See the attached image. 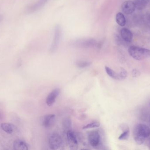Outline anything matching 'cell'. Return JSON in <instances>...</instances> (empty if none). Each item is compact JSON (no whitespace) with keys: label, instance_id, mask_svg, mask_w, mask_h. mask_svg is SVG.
Masks as SVG:
<instances>
[{"label":"cell","instance_id":"obj_1","mask_svg":"<svg viewBox=\"0 0 150 150\" xmlns=\"http://www.w3.org/2000/svg\"><path fill=\"white\" fill-rule=\"evenodd\" d=\"M150 135V129L147 125L137 124L134 127L133 136L136 143L141 145L144 143L145 139Z\"/></svg>","mask_w":150,"mask_h":150},{"label":"cell","instance_id":"obj_2","mask_svg":"<svg viewBox=\"0 0 150 150\" xmlns=\"http://www.w3.org/2000/svg\"><path fill=\"white\" fill-rule=\"evenodd\" d=\"M129 54L132 58L141 61L150 58V50L136 46H131L128 49Z\"/></svg>","mask_w":150,"mask_h":150},{"label":"cell","instance_id":"obj_3","mask_svg":"<svg viewBox=\"0 0 150 150\" xmlns=\"http://www.w3.org/2000/svg\"><path fill=\"white\" fill-rule=\"evenodd\" d=\"M62 143L63 141L62 138L58 134H53L50 136L49 145L51 149H58L61 147Z\"/></svg>","mask_w":150,"mask_h":150},{"label":"cell","instance_id":"obj_4","mask_svg":"<svg viewBox=\"0 0 150 150\" xmlns=\"http://www.w3.org/2000/svg\"><path fill=\"white\" fill-rule=\"evenodd\" d=\"M136 6L134 1H127L122 3V9L125 14L127 15L132 14L135 10Z\"/></svg>","mask_w":150,"mask_h":150},{"label":"cell","instance_id":"obj_5","mask_svg":"<svg viewBox=\"0 0 150 150\" xmlns=\"http://www.w3.org/2000/svg\"><path fill=\"white\" fill-rule=\"evenodd\" d=\"M67 137L70 149L76 150L78 148V142L75 133L72 130H68L67 133Z\"/></svg>","mask_w":150,"mask_h":150},{"label":"cell","instance_id":"obj_6","mask_svg":"<svg viewBox=\"0 0 150 150\" xmlns=\"http://www.w3.org/2000/svg\"><path fill=\"white\" fill-rule=\"evenodd\" d=\"M88 141L92 147L98 146L100 141V136L98 132L97 131L91 132L88 136Z\"/></svg>","mask_w":150,"mask_h":150},{"label":"cell","instance_id":"obj_7","mask_svg":"<svg viewBox=\"0 0 150 150\" xmlns=\"http://www.w3.org/2000/svg\"><path fill=\"white\" fill-rule=\"evenodd\" d=\"M60 93L59 89H54L52 92L49 93L46 99V104L48 106H52L55 103L56 98Z\"/></svg>","mask_w":150,"mask_h":150},{"label":"cell","instance_id":"obj_8","mask_svg":"<svg viewBox=\"0 0 150 150\" xmlns=\"http://www.w3.org/2000/svg\"><path fill=\"white\" fill-rule=\"evenodd\" d=\"M55 119V115L54 114H50L46 115L42 122L43 126L47 128L51 127L54 124Z\"/></svg>","mask_w":150,"mask_h":150},{"label":"cell","instance_id":"obj_9","mask_svg":"<svg viewBox=\"0 0 150 150\" xmlns=\"http://www.w3.org/2000/svg\"><path fill=\"white\" fill-rule=\"evenodd\" d=\"M121 35L122 38L125 41L130 43L133 39V33L130 30L127 28H122L121 31Z\"/></svg>","mask_w":150,"mask_h":150},{"label":"cell","instance_id":"obj_10","mask_svg":"<svg viewBox=\"0 0 150 150\" xmlns=\"http://www.w3.org/2000/svg\"><path fill=\"white\" fill-rule=\"evenodd\" d=\"M13 149L16 150H27L28 146L24 141L18 139L15 141L13 144Z\"/></svg>","mask_w":150,"mask_h":150},{"label":"cell","instance_id":"obj_11","mask_svg":"<svg viewBox=\"0 0 150 150\" xmlns=\"http://www.w3.org/2000/svg\"><path fill=\"white\" fill-rule=\"evenodd\" d=\"M61 36V30L59 26H57L55 30V35L54 38L53 42L52 45L51 49L52 51H54L55 49L57 48L60 40Z\"/></svg>","mask_w":150,"mask_h":150},{"label":"cell","instance_id":"obj_12","mask_svg":"<svg viewBox=\"0 0 150 150\" xmlns=\"http://www.w3.org/2000/svg\"><path fill=\"white\" fill-rule=\"evenodd\" d=\"M106 72L107 74L113 79L115 80H120V76H119V73H116V72L113 70L112 69L109 68V67L106 66L105 67Z\"/></svg>","mask_w":150,"mask_h":150},{"label":"cell","instance_id":"obj_13","mask_svg":"<svg viewBox=\"0 0 150 150\" xmlns=\"http://www.w3.org/2000/svg\"><path fill=\"white\" fill-rule=\"evenodd\" d=\"M116 21L117 23L121 26H123L126 23L125 16L121 12L117 13L116 16Z\"/></svg>","mask_w":150,"mask_h":150},{"label":"cell","instance_id":"obj_14","mask_svg":"<svg viewBox=\"0 0 150 150\" xmlns=\"http://www.w3.org/2000/svg\"><path fill=\"white\" fill-rule=\"evenodd\" d=\"M134 2L136 9L138 10H142L147 6L148 0H135Z\"/></svg>","mask_w":150,"mask_h":150},{"label":"cell","instance_id":"obj_15","mask_svg":"<svg viewBox=\"0 0 150 150\" xmlns=\"http://www.w3.org/2000/svg\"><path fill=\"white\" fill-rule=\"evenodd\" d=\"M123 133L119 136V139L120 140H126L129 137V130L128 127H125L122 129Z\"/></svg>","mask_w":150,"mask_h":150},{"label":"cell","instance_id":"obj_16","mask_svg":"<svg viewBox=\"0 0 150 150\" xmlns=\"http://www.w3.org/2000/svg\"><path fill=\"white\" fill-rule=\"evenodd\" d=\"M1 128L3 130L8 134H11L13 132V127L10 124L3 123L1 124Z\"/></svg>","mask_w":150,"mask_h":150},{"label":"cell","instance_id":"obj_17","mask_svg":"<svg viewBox=\"0 0 150 150\" xmlns=\"http://www.w3.org/2000/svg\"><path fill=\"white\" fill-rule=\"evenodd\" d=\"M91 64V62L86 61H80L77 62L76 65L79 68H83L89 67Z\"/></svg>","mask_w":150,"mask_h":150},{"label":"cell","instance_id":"obj_18","mask_svg":"<svg viewBox=\"0 0 150 150\" xmlns=\"http://www.w3.org/2000/svg\"><path fill=\"white\" fill-rule=\"evenodd\" d=\"M100 126V123L98 122H93L89 123L83 127V129H89L96 128L99 127Z\"/></svg>","mask_w":150,"mask_h":150},{"label":"cell","instance_id":"obj_19","mask_svg":"<svg viewBox=\"0 0 150 150\" xmlns=\"http://www.w3.org/2000/svg\"><path fill=\"white\" fill-rule=\"evenodd\" d=\"M120 80H124L127 76L128 73L124 68H121L120 71L119 73Z\"/></svg>","mask_w":150,"mask_h":150},{"label":"cell","instance_id":"obj_20","mask_svg":"<svg viewBox=\"0 0 150 150\" xmlns=\"http://www.w3.org/2000/svg\"><path fill=\"white\" fill-rule=\"evenodd\" d=\"M132 74L133 77H137L141 75V72L137 69H134L132 70Z\"/></svg>","mask_w":150,"mask_h":150},{"label":"cell","instance_id":"obj_21","mask_svg":"<svg viewBox=\"0 0 150 150\" xmlns=\"http://www.w3.org/2000/svg\"><path fill=\"white\" fill-rule=\"evenodd\" d=\"M2 19H3L2 16H1V15H0V22H1V21L2 20Z\"/></svg>","mask_w":150,"mask_h":150},{"label":"cell","instance_id":"obj_22","mask_svg":"<svg viewBox=\"0 0 150 150\" xmlns=\"http://www.w3.org/2000/svg\"></svg>","mask_w":150,"mask_h":150},{"label":"cell","instance_id":"obj_23","mask_svg":"<svg viewBox=\"0 0 150 150\" xmlns=\"http://www.w3.org/2000/svg\"></svg>","mask_w":150,"mask_h":150}]
</instances>
